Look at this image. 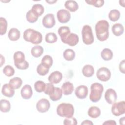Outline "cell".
<instances>
[{
  "label": "cell",
  "mask_w": 125,
  "mask_h": 125,
  "mask_svg": "<svg viewBox=\"0 0 125 125\" xmlns=\"http://www.w3.org/2000/svg\"><path fill=\"white\" fill-rule=\"evenodd\" d=\"M13 58L15 65L22 63L25 61L24 53L20 51H17L14 53Z\"/></svg>",
  "instance_id": "cell-20"
},
{
  "label": "cell",
  "mask_w": 125,
  "mask_h": 125,
  "mask_svg": "<svg viewBox=\"0 0 125 125\" xmlns=\"http://www.w3.org/2000/svg\"><path fill=\"white\" fill-rule=\"evenodd\" d=\"M82 73L85 77H92L94 73V69L92 65L87 64L84 65L83 68Z\"/></svg>",
  "instance_id": "cell-24"
},
{
  "label": "cell",
  "mask_w": 125,
  "mask_h": 125,
  "mask_svg": "<svg viewBox=\"0 0 125 125\" xmlns=\"http://www.w3.org/2000/svg\"><path fill=\"white\" fill-rule=\"evenodd\" d=\"M88 92V88L86 86L81 85L76 88L75 93L77 98L80 99H83L87 97Z\"/></svg>",
  "instance_id": "cell-12"
},
{
  "label": "cell",
  "mask_w": 125,
  "mask_h": 125,
  "mask_svg": "<svg viewBox=\"0 0 125 125\" xmlns=\"http://www.w3.org/2000/svg\"><path fill=\"white\" fill-rule=\"evenodd\" d=\"M32 56L35 58L40 57L43 53V48L42 46L36 45L32 47L31 50Z\"/></svg>",
  "instance_id": "cell-28"
},
{
  "label": "cell",
  "mask_w": 125,
  "mask_h": 125,
  "mask_svg": "<svg viewBox=\"0 0 125 125\" xmlns=\"http://www.w3.org/2000/svg\"><path fill=\"white\" fill-rule=\"evenodd\" d=\"M111 112L115 116H119L125 112V102L124 101L117 103H114L112 107Z\"/></svg>",
  "instance_id": "cell-6"
},
{
  "label": "cell",
  "mask_w": 125,
  "mask_h": 125,
  "mask_svg": "<svg viewBox=\"0 0 125 125\" xmlns=\"http://www.w3.org/2000/svg\"><path fill=\"white\" fill-rule=\"evenodd\" d=\"M46 84L42 81H37L34 84L35 90L38 92H42L44 91Z\"/></svg>",
  "instance_id": "cell-34"
},
{
  "label": "cell",
  "mask_w": 125,
  "mask_h": 125,
  "mask_svg": "<svg viewBox=\"0 0 125 125\" xmlns=\"http://www.w3.org/2000/svg\"><path fill=\"white\" fill-rule=\"evenodd\" d=\"M57 36L54 33H48L45 36V41L49 43H53L57 42Z\"/></svg>",
  "instance_id": "cell-38"
},
{
  "label": "cell",
  "mask_w": 125,
  "mask_h": 125,
  "mask_svg": "<svg viewBox=\"0 0 125 125\" xmlns=\"http://www.w3.org/2000/svg\"><path fill=\"white\" fill-rule=\"evenodd\" d=\"M63 56L66 60L71 61L74 59L75 57V52L71 49H67L64 50Z\"/></svg>",
  "instance_id": "cell-31"
},
{
  "label": "cell",
  "mask_w": 125,
  "mask_h": 125,
  "mask_svg": "<svg viewBox=\"0 0 125 125\" xmlns=\"http://www.w3.org/2000/svg\"><path fill=\"white\" fill-rule=\"evenodd\" d=\"M1 92L4 96L8 98L12 97L15 94L14 89L9 83H6L2 86Z\"/></svg>",
  "instance_id": "cell-16"
},
{
  "label": "cell",
  "mask_w": 125,
  "mask_h": 125,
  "mask_svg": "<svg viewBox=\"0 0 125 125\" xmlns=\"http://www.w3.org/2000/svg\"><path fill=\"white\" fill-rule=\"evenodd\" d=\"M22 83V80L19 77H14L10 80L9 84L14 89L19 88Z\"/></svg>",
  "instance_id": "cell-25"
},
{
  "label": "cell",
  "mask_w": 125,
  "mask_h": 125,
  "mask_svg": "<svg viewBox=\"0 0 125 125\" xmlns=\"http://www.w3.org/2000/svg\"><path fill=\"white\" fill-rule=\"evenodd\" d=\"M57 113L62 117L70 118L74 115V108L71 104L61 103L57 107Z\"/></svg>",
  "instance_id": "cell-3"
},
{
  "label": "cell",
  "mask_w": 125,
  "mask_h": 125,
  "mask_svg": "<svg viewBox=\"0 0 125 125\" xmlns=\"http://www.w3.org/2000/svg\"><path fill=\"white\" fill-rule=\"evenodd\" d=\"M50 103L46 99H41L37 103L36 108L41 113H44L47 111L50 108Z\"/></svg>",
  "instance_id": "cell-8"
},
{
  "label": "cell",
  "mask_w": 125,
  "mask_h": 125,
  "mask_svg": "<svg viewBox=\"0 0 125 125\" xmlns=\"http://www.w3.org/2000/svg\"><path fill=\"white\" fill-rule=\"evenodd\" d=\"M81 125H93V123L91 121H89V120H84L83 121L82 123H81Z\"/></svg>",
  "instance_id": "cell-46"
},
{
  "label": "cell",
  "mask_w": 125,
  "mask_h": 125,
  "mask_svg": "<svg viewBox=\"0 0 125 125\" xmlns=\"http://www.w3.org/2000/svg\"><path fill=\"white\" fill-rule=\"evenodd\" d=\"M120 17V13L117 9L111 10L109 14L108 18L112 21H116L119 20Z\"/></svg>",
  "instance_id": "cell-33"
},
{
  "label": "cell",
  "mask_w": 125,
  "mask_h": 125,
  "mask_svg": "<svg viewBox=\"0 0 125 125\" xmlns=\"http://www.w3.org/2000/svg\"><path fill=\"white\" fill-rule=\"evenodd\" d=\"M96 76L99 80L103 82H106L110 78L111 72L107 68L102 67L97 70Z\"/></svg>",
  "instance_id": "cell-7"
},
{
  "label": "cell",
  "mask_w": 125,
  "mask_h": 125,
  "mask_svg": "<svg viewBox=\"0 0 125 125\" xmlns=\"http://www.w3.org/2000/svg\"><path fill=\"white\" fill-rule=\"evenodd\" d=\"M22 97L24 99H29L33 95V90L31 86L28 84H26L23 86L21 91Z\"/></svg>",
  "instance_id": "cell-15"
},
{
  "label": "cell",
  "mask_w": 125,
  "mask_h": 125,
  "mask_svg": "<svg viewBox=\"0 0 125 125\" xmlns=\"http://www.w3.org/2000/svg\"><path fill=\"white\" fill-rule=\"evenodd\" d=\"M63 125H77V121L76 118L73 117L66 118L63 121Z\"/></svg>",
  "instance_id": "cell-42"
},
{
  "label": "cell",
  "mask_w": 125,
  "mask_h": 125,
  "mask_svg": "<svg viewBox=\"0 0 125 125\" xmlns=\"http://www.w3.org/2000/svg\"><path fill=\"white\" fill-rule=\"evenodd\" d=\"M55 87L54 85L51 83H46V86L44 92L45 94L48 95L49 96L52 94L55 90Z\"/></svg>",
  "instance_id": "cell-41"
},
{
  "label": "cell",
  "mask_w": 125,
  "mask_h": 125,
  "mask_svg": "<svg viewBox=\"0 0 125 125\" xmlns=\"http://www.w3.org/2000/svg\"><path fill=\"white\" fill-rule=\"evenodd\" d=\"M109 25L106 20L99 21L95 25L96 37L100 41H104L109 37Z\"/></svg>",
  "instance_id": "cell-1"
},
{
  "label": "cell",
  "mask_w": 125,
  "mask_h": 125,
  "mask_svg": "<svg viewBox=\"0 0 125 125\" xmlns=\"http://www.w3.org/2000/svg\"><path fill=\"white\" fill-rule=\"evenodd\" d=\"M26 18L27 21L30 23H34L38 19V17L31 10V9L29 10L26 14Z\"/></svg>",
  "instance_id": "cell-35"
},
{
  "label": "cell",
  "mask_w": 125,
  "mask_h": 125,
  "mask_svg": "<svg viewBox=\"0 0 125 125\" xmlns=\"http://www.w3.org/2000/svg\"><path fill=\"white\" fill-rule=\"evenodd\" d=\"M62 90L59 87H55L54 92L49 95L50 99L53 101H56L60 100L62 96Z\"/></svg>",
  "instance_id": "cell-26"
},
{
  "label": "cell",
  "mask_w": 125,
  "mask_h": 125,
  "mask_svg": "<svg viewBox=\"0 0 125 125\" xmlns=\"http://www.w3.org/2000/svg\"><path fill=\"white\" fill-rule=\"evenodd\" d=\"M120 125H124L125 124V117L121 118L119 121Z\"/></svg>",
  "instance_id": "cell-48"
},
{
  "label": "cell",
  "mask_w": 125,
  "mask_h": 125,
  "mask_svg": "<svg viewBox=\"0 0 125 125\" xmlns=\"http://www.w3.org/2000/svg\"><path fill=\"white\" fill-rule=\"evenodd\" d=\"M82 39L83 43L86 45L91 44L94 42V37L91 27L88 25L83 26L82 30Z\"/></svg>",
  "instance_id": "cell-5"
},
{
  "label": "cell",
  "mask_w": 125,
  "mask_h": 125,
  "mask_svg": "<svg viewBox=\"0 0 125 125\" xmlns=\"http://www.w3.org/2000/svg\"><path fill=\"white\" fill-rule=\"evenodd\" d=\"M58 33L60 36L61 41L63 42L66 37L70 34V30L68 26H61L58 29Z\"/></svg>",
  "instance_id": "cell-17"
},
{
  "label": "cell",
  "mask_w": 125,
  "mask_h": 125,
  "mask_svg": "<svg viewBox=\"0 0 125 125\" xmlns=\"http://www.w3.org/2000/svg\"><path fill=\"white\" fill-rule=\"evenodd\" d=\"M64 6L70 12H74L77 11L79 8L77 2L74 0H67L64 3Z\"/></svg>",
  "instance_id": "cell-23"
},
{
  "label": "cell",
  "mask_w": 125,
  "mask_h": 125,
  "mask_svg": "<svg viewBox=\"0 0 125 125\" xmlns=\"http://www.w3.org/2000/svg\"><path fill=\"white\" fill-rule=\"evenodd\" d=\"M85 2L88 4L92 5L96 7H100L104 5V1L103 0H85Z\"/></svg>",
  "instance_id": "cell-40"
},
{
  "label": "cell",
  "mask_w": 125,
  "mask_h": 125,
  "mask_svg": "<svg viewBox=\"0 0 125 125\" xmlns=\"http://www.w3.org/2000/svg\"><path fill=\"white\" fill-rule=\"evenodd\" d=\"M53 59L49 55L44 56L42 59L41 63L46 67L50 68L53 64Z\"/></svg>",
  "instance_id": "cell-32"
},
{
  "label": "cell",
  "mask_w": 125,
  "mask_h": 125,
  "mask_svg": "<svg viewBox=\"0 0 125 125\" xmlns=\"http://www.w3.org/2000/svg\"><path fill=\"white\" fill-rule=\"evenodd\" d=\"M62 78V75L61 72L55 71L51 73L48 77L49 82L52 84H57L61 82Z\"/></svg>",
  "instance_id": "cell-13"
},
{
  "label": "cell",
  "mask_w": 125,
  "mask_h": 125,
  "mask_svg": "<svg viewBox=\"0 0 125 125\" xmlns=\"http://www.w3.org/2000/svg\"><path fill=\"white\" fill-rule=\"evenodd\" d=\"M0 111L2 112L6 113L10 111L11 108V104L10 102L5 99H1L0 101Z\"/></svg>",
  "instance_id": "cell-29"
},
{
  "label": "cell",
  "mask_w": 125,
  "mask_h": 125,
  "mask_svg": "<svg viewBox=\"0 0 125 125\" xmlns=\"http://www.w3.org/2000/svg\"><path fill=\"white\" fill-rule=\"evenodd\" d=\"M0 57H1V59H0V67H1L2 64L3 63H4L5 59H4V58L2 56V55L1 54L0 55Z\"/></svg>",
  "instance_id": "cell-47"
},
{
  "label": "cell",
  "mask_w": 125,
  "mask_h": 125,
  "mask_svg": "<svg viewBox=\"0 0 125 125\" xmlns=\"http://www.w3.org/2000/svg\"><path fill=\"white\" fill-rule=\"evenodd\" d=\"M89 99L92 102H97L102 97L104 87L102 84L98 83H94L91 85Z\"/></svg>",
  "instance_id": "cell-4"
},
{
  "label": "cell",
  "mask_w": 125,
  "mask_h": 125,
  "mask_svg": "<svg viewBox=\"0 0 125 125\" xmlns=\"http://www.w3.org/2000/svg\"><path fill=\"white\" fill-rule=\"evenodd\" d=\"M104 98L108 104H112L116 102L117 98V95L114 89L109 88L106 90L105 93Z\"/></svg>",
  "instance_id": "cell-11"
},
{
  "label": "cell",
  "mask_w": 125,
  "mask_h": 125,
  "mask_svg": "<svg viewBox=\"0 0 125 125\" xmlns=\"http://www.w3.org/2000/svg\"><path fill=\"white\" fill-rule=\"evenodd\" d=\"M61 89L65 95H68L71 94L74 91V86L70 82H66L62 84Z\"/></svg>",
  "instance_id": "cell-18"
},
{
  "label": "cell",
  "mask_w": 125,
  "mask_h": 125,
  "mask_svg": "<svg viewBox=\"0 0 125 125\" xmlns=\"http://www.w3.org/2000/svg\"><path fill=\"white\" fill-rule=\"evenodd\" d=\"M3 73L8 77H11L14 75L15 73V70L14 68L10 65H6L3 69Z\"/></svg>",
  "instance_id": "cell-39"
},
{
  "label": "cell",
  "mask_w": 125,
  "mask_h": 125,
  "mask_svg": "<svg viewBox=\"0 0 125 125\" xmlns=\"http://www.w3.org/2000/svg\"><path fill=\"white\" fill-rule=\"evenodd\" d=\"M31 10L38 17L44 12V7L40 4H35L33 5Z\"/></svg>",
  "instance_id": "cell-30"
},
{
  "label": "cell",
  "mask_w": 125,
  "mask_h": 125,
  "mask_svg": "<svg viewBox=\"0 0 125 125\" xmlns=\"http://www.w3.org/2000/svg\"><path fill=\"white\" fill-rule=\"evenodd\" d=\"M23 39L25 41L34 44H38L42 42V37L40 32L31 28H28L24 32Z\"/></svg>",
  "instance_id": "cell-2"
},
{
  "label": "cell",
  "mask_w": 125,
  "mask_h": 125,
  "mask_svg": "<svg viewBox=\"0 0 125 125\" xmlns=\"http://www.w3.org/2000/svg\"><path fill=\"white\" fill-rule=\"evenodd\" d=\"M0 35H3L6 32L7 22L6 19L3 17L0 18Z\"/></svg>",
  "instance_id": "cell-37"
},
{
  "label": "cell",
  "mask_w": 125,
  "mask_h": 125,
  "mask_svg": "<svg viewBox=\"0 0 125 125\" xmlns=\"http://www.w3.org/2000/svg\"><path fill=\"white\" fill-rule=\"evenodd\" d=\"M55 19L53 14H47L43 18L42 23L43 25L47 28L53 27L55 24Z\"/></svg>",
  "instance_id": "cell-10"
},
{
  "label": "cell",
  "mask_w": 125,
  "mask_h": 125,
  "mask_svg": "<svg viewBox=\"0 0 125 125\" xmlns=\"http://www.w3.org/2000/svg\"><path fill=\"white\" fill-rule=\"evenodd\" d=\"M57 1V0H53V1H48V0H46V2L47 3H49V4H52L53 3H55Z\"/></svg>",
  "instance_id": "cell-49"
},
{
  "label": "cell",
  "mask_w": 125,
  "mask_h": 125,
  "mask_svg": "<svg viewBox=\"0 0 125 125\" xmlns=\"http://www.w3.org/2000/svg\"><path fill=\"white\" fill-rule=\"evenodd\" d=\"M79 40L78 36L76 34L72 33H70L63 42L64 43L67 44L69 46H74L77 44L79 42Z\"/></svg>",
  "instance_id": "cell-14"
},
{
  "label": "cell",
  "mask_w": 125,
  "mask_h": 125,
  "mask_svg": "<svg viewBox=\"0 0 125 125\" xmlns=\"http://www.w3.org/2000/svg\"><path fill=\"white\" fill-rule=\"evenodd\" d=\"M88 115L92 118H97L101 115V110L100 108L97 106H91L88 110Z\"/></svg>",
  "instance_id": "cell-22"
},
{
  "label": "cell",
  "mask_w": 125,
  "mask_h": 125,
  "mask_svg": "<svg viewBox=\"0 0 125 125\" xmlns=\"http://www.w3.org/2000/svg\"><path fill=\"white\" fill-rule=\"evenodd\" d=\"M101 56L103 60L105 61H109L113 57V53L110 49L105 48L103 49L101 51Z\"/></svg>",
  "instance_id": "cell-27"
},
{
  "label": "cell",
  "mask_w": 125,
  "mask_h": 125,
  "mask_svg": "<svg viewBox=\"0 0 125 125\" xmlns=\"http://www.w3.org/2000/svg\"><path fill=\"white\" fill-rule=\"evenodd\" d=\"M49 68L46 67L41 63L39 64L37 67V72L41 76H45L49 72Z\"/></svg>",
  "instance_id": "cell-36"
},
{
  "label": "cell",
  "mask_w": 125,
  "mask_h": 125,
  "mask_svg": "<svg viewBox=\"0 0 125 125\" xmlns=\"http://www.w3.org/2000/svg\"><path fill=\"white\" fill-rule=\"evenodd\" d=\"M15 66L18 69H19L25 70V69H26L27 68H28V67H29V63H28V62L26 61H25L22 63H21L20 64L16 65Z\"/></svg>",
  "instance_id": "cell-43"
},
{
  "label": "cell",
  "mask_w": 125,
  "mask_h": 125,
  "mask_svg": "<svg viewBox=\"0 0 125 125\" xmlns=\"http://www.w3.org/2000/svg\"><path fill=\"white\" fill-rule=\"evenodd\" d=\"M103 125H116V123L115 121L113 120H108L106 121V122H104L103 123Z\"/></svg>",
  "instance_id": "cell-45"
},
{
  "label": "cell",
  "mask_w": 125,
  "mask_h": 125,
  "mask_svg": "<svg viewBox=\"0 0 125 125\" xmlns=\"http://www.w3.org/2000/svg\"><path fill=\"white\" fill-rule=\"evenodd\" d=\"M8 37L9 39L11 41H17L20 37V32L17 28H12L9 31Z\"/></svg>",
  "instance_id": "cell-19"
},
{
  "label": "cell",
  "mask_w": 125,
  "mask_h": 125,
  "mask_svg": "<svg viewBox=\"0 0 125 125\" xmlns=\"http://www.w3.org/2000/svg\"><path fill=\"white\" fill-rule=\"evenodd\" d=\"M119 69L122 73H125V60H123L122 62H121L119 64Z\"/></svg>",
  "instance_id": "cell-44"
},
{
  "label": "cell",
  "mask_w": 125,
  "mask_h": 125,
  "mask_svg": "<svg viewBox=\"0 0 125 125\" xmlns=\"http://www.w3.org/2000/svg\"><path fill=\"white\" fill-rule=\"evenodd\" d=\"M112 31L113 34L116 36H120L124 33V29L122 24L120 23H116L112 26Z\"/></svg>",
  "instance_id": "cell-21"
},
{
  "label": "cell",
  "mask_w": 125,
  "mask_h": 125,
  "mask_svg": "<svg viewBox=\"0 0 125 125\" xmlns=\"http://www.w3.org/2000/svg\"><path fill=\"white\" fill-rule=\"evenodd\" d=\"M57 17L60 22L65 23L70 20L71 15L68 11L65 9H61L58 11Z\"/></svg>",
  "instance_id": "cell-9"
}]
</instances>
